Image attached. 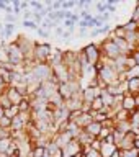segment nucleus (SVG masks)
<instances>
[{
	"label": "nucleus",
	"mask_w": 139,
	"mask_h": 157,
	"mask_svg": "<svg viewBox=\"0 0 139 157\" xmlns=\"http://www.w3.org/2000/svg\"><path fill=\"white\" fill-rule=\"evenodd\" d=\"M51 56H52V48L48 43H36L34 44L33 61L36 64H48Z\"/></svg>",
	"instance_id": "f257e3e1"
},
{
	"label": "nucleus",
	"mask_w": 139,
	"mask_h": 157,
	"mask_svg": "<svg viewBox=\"0 0 139 157\" xmlns=\"http://www.w3.org/2000/svg\"><path fill=\"white\" fill-rule=\"evenodd\" d=\"M7 62L12 64V66H20V64H25L26 59H25L23 51L20 49V46L17 43H10L7 48Z\"/></svg>",
	"instance_id": "f03ea898"
},
{
	"label": "nucleus",
	"mask_w": 139,
	"mask_h": 157,
	"mask_svg": "<svg viewBox=\"0 0 139 157\" xmlns=\"http://www.w3.org/2000/svg\"><path fill=\"white\" fill-rule=\"evenodd\" d=\"M82 54L87 57V62L90 64V66H95L97 62H100L102 61V49L100 46H97V44H87L85 48L82 49Z\"/></svg>",
	"instance_id": "7ed1b4c3"
},
{
	"label": "nucleus",
	"mask_w": 139,
	"mask_h": 157,
	"mask_svg": "<svg viewBox=\"0 0 139 157\" xmlns=\"http://www.w3.org/2000/svg\"><path fill=\"white\" fill-rule=\"evenodd\" d=\"M100 49H102V56H106L110 61H116V59H120V56H121V51H120V48L115 44V41H105L100 46Z\"/></svg>",
	"instance_id": "20e7f679"
},
{
	"label": "nucleus",
	"mask_w": 139,
	"mask_h": 157,
	"mask_svg": "<svg viewBox=\"0 0 139 157\" xmlns=\"http://www.w3.org/2000/svg\"><path fill=\"white\" fill-rule=\"evenodd\" d=\"M121 108L126 111H136L137 110V103H136V97H133L129 92H126L125 95H123V101H121Z\"/></svg>",
	"instance_id": "39448f33"
},
{
	"label": "nucleus",
	"mask_w": 139,
	"mask_h": 157,
	"mask_svg": "<svg viewBox=\"0 0 139 157\" xmlns=\"http://www.w3.org/2000/svg\"><path fill=\"white\" fill-rule=\"evenodd\" d=\"M5 93H7V97L10 98V101H12L13 105H20V103H21L25 98H26L21 92L18 90V88H15V87H12V85L7 88V92H5Z\"/></svg>",
	"instance_id": "423d86ee"
},
{
	"label": "nucleus",
	"mask_w": 139,
	"mask_h": 157,
	"mask_svg": "<svg viewBox=\"0 0 139 157\" xmlns=\"http://www.w3.org/2000/svg\"><path fill=\"white\" fill-rule=\"evenodd\" d=\"M102 129H103V124L102 123H98V121H93V123H90V124H88L85 129V132H88V134H90L92 137H95V139H98V137H100V134H102Z\"/></svg>",
	"instance_id": "0eeeda50"
},
{
	"label": "nucleus",
	"mask_w": 139,
	"mask_h": 157,
	"mask_svg": "<svg viewBox=\"0 0 139 157\" xmlns=\"http://www.w3.org/2000/svg\"><path fill=\"white\" fill-rule=\"evenodd\" d=\"M126 87H128V92L133 97H137L139 95V77H129L126 80Z\"/></svg>",
	"instance_id": "6e6552de"
},
{
	"label": "nucleus",
	"mask_w": 139,
	"mask_h": 157,
	"mask_svg": "<svg viewBox=\"0 0 139 157\" xmlns=\"http://www.w3.org/2000/svg\"><path fill=\"white\" fill-rule=\"evenodd\" d=\"M10 106H13V103L10 101V98L7 97V93H2V95H0V108H2V110H8Z\"/></svg>",
	"instance_id": "1a4fd4ad"
},
{
	"label": "nucleus",
	"mask_w": 139,
	"mask_h": 157,
	"mask_svg": "<svg viewBox=\"0 0 139 157\" xmlns=\"http://www.w3.org/2000/svg\"><path fill=\"white\" fill-rule=\"evenodd\" d=\"M18 115H20V108H18V105H13V106H10L8 110H5V116L10 118V120L17 118Z\"/></svg>",
	"instance_id": "9d476101"
},
{
	"label": "nucleus",
	"mask_w": 139,
	"mask_h": 157,
	"mask_svg": "<svg viewBox=\"0 0 139 157\" xmlns=\"http://www.w3.org/2000/svg\"><path fill=\"white\" fill-rule=\"evenodd\" d=\"M12 144H13L12 139H3V141H0V154H7L8 149L12 147Z\"/></svg>",
	"instance_id": "9b49d317"
},
{
	"label": "nucleus",
	"mask_w": 139,
	"mask_h": 157,
	"mask_svg": "<svg viewBox=\"0 0 139 157\" xmlns=\"http://www.w3.org/2000/svg\"><path fill=\"white\" fill-rule=\"evenodd\" d=\"M21 25H23L25 28H29V29H33V31H38V29L41 28L38 23H34L33 20H23V21H21Z\"/></svg>",
	"instance_id": "f8f14e48"
},
{
	"label": "nucleus",
	"mask_w": 139,
	"mask_h": 157,
	"mask_svg": "<svg viewBox=\"0 0 139 157\" xmlns=\"http://www.w3.org/2000/svg\"><path fill=\"white\" fill-rule=\"evenodd\" d=\"M29 7H31L36 13H41L43 10H44V3H41V2H36V0H31L29 2Z\"/></svg>",
	"instance_id": "ddd939ff"
},
{
	"label": "nucleus",
	"mask_w": 139,
	"mask_h": 157,
	"mask_svg": "<svg viewBox=\"0 0 139 157\" xmlns=\"http://www.w3.org/2000/svg\"><path fill=\"white\" fill-rule=\"evenodd\" d=\"M113 34H115L113 38H125L126 36V29L123 26H116L115 29H113Z\"/></svg>",
	"instance_id": "4468645a"
},
{
	"label": "nucleus",
	"mask_w": 139,
	"mask_h": 157,
	"mask_svg": "<svg viewBox=\"0 0 139 157\" xmlns=\"http://www.w3.org/2000/svg\"><path fill=\"white\" fill-rule=\"evenodd\" d=\"M121 157H139V151H136V149L121 151Z\"/></svg>",
	"instance_id": "2eb2a0df"
},
{
	"label": "nucleus",
	"mask_w": 139,
	"mask_h": 157,
	"mask_svg": "<svg viewBox=\"0 0 139 157\" xmlns=\"http://www.w3.org/2000/svg\"><path fill=\"white\" fill-rule=\"evenodd\" d=\"M64 26H66L69 31L72 33V29H74V26H75V23H74L72 20H64Z\"/></svg>",
	"instance_id": "dca6fc26"
},
{
	"label": "nucleus",
	"mask_w": 139,
	"mask_h": 157,
	"mask_svg": "<svg viewBox=\"0 0 139 157\" xmlns=\"http://www.w3.org/2000/svg\"><path fill=\"white\" fill-rule=\"evenodd\" d=\"M36 33H38V34H39V36H41L43 39H48V38H49V31H46V29H43V28H39Z\"/></svg>",
	"instance_id": "f3484780"
},
{
	"label": "nucleus",
	"mask_w": 139,
	"mask_h": 157,
	"mask_svg": "<svg viewBox=\"0 0 139 157\" xmlns=\"http://www.w3.org/2000/svg\"><path fill=\"white\" fill-rule=\"evenodd\" d=\"M97 10H98V13H105L106 12V3H97Z\"/></svg>",
	"instance_id": "a211bd4d"
},
{
	"label": "nucleus",
	"mask_w": 139,
	"mask_h": 157,
	"mask_svg": "<svg viewBox=\"0 0 139 157\" xmlns=\"http://www.w3.org/2000/svg\"><path fill=\"white\" fill-rule=\"evenodd\" d=\"M33 15H34V12L26 10V12H23V20H33Z\"/></svg>",
	"instance_id": "6ab92c4d"
},
{
	"label": "nucleus",
	"mask_w": 139,
	"mask_h": 157,
	"mask_svg": "<svg viewBox=\"0 0 139 157\" xmlns=\"http://www.w3.org/2000/svg\"><path fill=\"white\" fill-rule=\"evenodd\" d=\"M17 21V17H15V15H7V17H5V23H15Z\"/></svg>",
	"instance_id": "aec40b11"
},
{
	"label": "nucleus",
	"mask_w": 139,
	"mask_h": 157,
	"mask_svg": "<svg viewBox=\"0 0 139 157\" xmlns=\"http://www.w3.org/2000/svg\"><path fill=\"white\" fill-rule=\"evenodd\" d=\"M111 31V28H110V25H105V26H103V28H100V34H103V33H110Z\"/></svg>",
	"instance_id": "412c9836"
},
{
	"label": "nucleus",
	"mask_w": 139,
	"mask_h": 157,
	"mask_svg": "<svg viewBox=\"0 0 139 157\" xmlns=\"http://www.w3.org/2000/svg\"><path fill=\"white\" fill-rule=\"evenodd\" d=\"M110 157H121V149H120V147H116V149L111 152Z\"/></svg>",
	"instance_id": "4be33fe9"
},
{
	"label": "nucleus",
	"mask_w": 139,
	"mask_h": 157,
	"mask_svg": "<svg viewBox=\"0 0 139 157\" xmlns=\"http://www.w3.org/2000/svg\"><path fill=\"white\" fill-rule=\"evenodd\" d=\"M133 56V59H134V62H136V66H139V51H134L131 54Z\"/></svg>",
	"instance_id": "5701e85b"
},
{
	"label": "nucleus",
	"mask_w": 139,
	"mask_h": 157,
	"mask_svg": "<svg viewBox=\"0 0 139 157\" xmlns=\"http://www.w3.org/2000/svg\"><path fill=\"white\" fill-rule=\"evenodd\" d=\"M7 5H8V2H5V0H0V12H5Z\"/></svg>",
	"instance_id": "b1692460"
},
{
	"label": "nucleus",
	"mask_w": 139,
	"mask_h": 157,
	"mask_svg": "<svg viewBox=\"0 0 139 157\" xmlns=\"http://www.w3.org/2000/svg\"><path fill=\"white\" fill-rule=\"evenodd\" d=\"M10 3H12V7H13V8H18V7H21V2H20V0H12Z\"/></svg>",
	"instance_id": "393cba45"
},
{
	"label": "nucleus",
	"mask_w": 139,
	"mask_h": 157,
	"mask_svg": "<svg viewBox=\"0 0 139 157\" xmlns=\"http://www.w3.org/2000/svg\"><path fill=\"white\" fill-rule=\"evenodd\" d=\"M64 33H66V31H64L61 26H57V28H56V34H59V36H64Z\"/></svg>",
	"instance_id": "a878e982"
},
{
	"label": "nucleus",
	"mask_w": 139,
	"mask_h": 157,
	"mask_svg": "<svg viewBox=\"0 0 139 157\" xmlns=\"http://www.w3.org/2000/svg\"><path fill=\"white\" fill-rule=\"evenodd\" d=\"M21 12H23V10H21V7H18V8H13V15H15V17H18V15L21 13Z\"/></svg>",
	"instance_id": "bb28decb"
},
{
	"label": "nucleus",
	"mask_w": 139,
	"mask_h": 157,
	"mask_svg": "<svg viewBox=\"0 0 139 157\" xmlns=\"http://www.w3.org/2000/svg\"><path fill=\"white\" fill-rule=\"evenodd\" d=\"M77 7H79V8H85V0H79V2H77Z\"/></svg>",
	"instance_id": "cd10ccee"
},
{
	"label": "nucleus",
	"mask_w": 139,
	"mask_h": 157,
	"mask_svg": "<svg viewBox=\"0 0 139 157\" xmlns=\"http://www.w3.org/2000/svg\"><path fill=\"white\" fill-rule=\"evenodd\" d=\"M98 34H100V29H92V33H90V36H93V38H95V36H98Z\"/></svg>",
	"instance_id": "c85d7f7f"
},
{
	"label": "nucleus",
	"mask_w": 139,
	"mask_h": 157,
	"mask_svg": "<svg viewBox=\"0 0 139 157\" xmlns=\"http://www.w3.org/2000/svg\"><path fill=\"white\" fill-rule=\"evenodd\" d=\"M28 7H29V3H28V2H21V10H23V12H26Z\"/></svg>",
	"instance_id": "c756f323"
},
{
	"label": "nucleus",
	"mask_w": 139,
	"mask_h": 157,
	"mask_svg": "<svg viewBox=\"0 0 139 157\" xmlns=\"http://www.w3.org/2000/svg\"><path fill=\"white\" fill-rule=\"evenodd\" d=\"M134 149H136V151H139V136L134 139Z\"/></svg>",
	"instance_id": "7c9ffc66"
},
{
	"label": "nucleus",
	"mask_w": 139,
	"mask_h": 157,
	"mask_svg": "<svg viewBox=\"0 0 139 157\" xmlns=\"http://www.w3.org/2000/svg\"><path fill=\"white\" fill-rule=\"evenodd\" d=\"M69 36H71V31H66V33H64V36H62V38H66V39H67Z\"/></svg>",
	"instance_id": "2f4dec72"
}]
</instances>
